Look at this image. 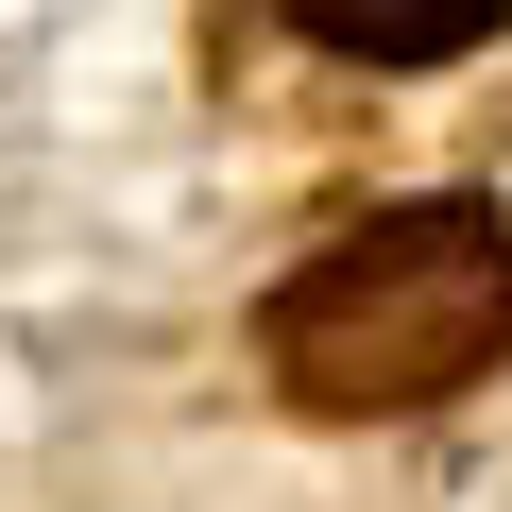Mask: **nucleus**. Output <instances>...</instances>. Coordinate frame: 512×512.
<instances>
[{
	"instance_id": "obj_1",
	"label": "nucleus",
	"mask_w": 512,
	"mask_h": 512,
	"mask_svg": "<svg viewBox=\"0 0 512 512\" xmlns=\"http://www.w3.org/2000/svg\"><path fill=\"white\" fill-rule=\"evenodd\" d=\"M256 342H274L291 410H342V427L444 410L512 359V222L495 205H376L274 291Z\"/></svg>"
},
{
	"instance_id": "obj_2",
	"label": "nucleus",
	"mask_w": 512,
	"mask_h": 512,
	"mask_svg": "<svg viewBox=\"0 0 512 512\" xmlns=\"http://www.w3.org/2000/svg\"><path fill=\"white\" fill-rule=\"evenodd\" d=\"M291 18L325 52H359V69H444V52H478L512 18V0H291Z\"/></svg>"
}]
</instances>
